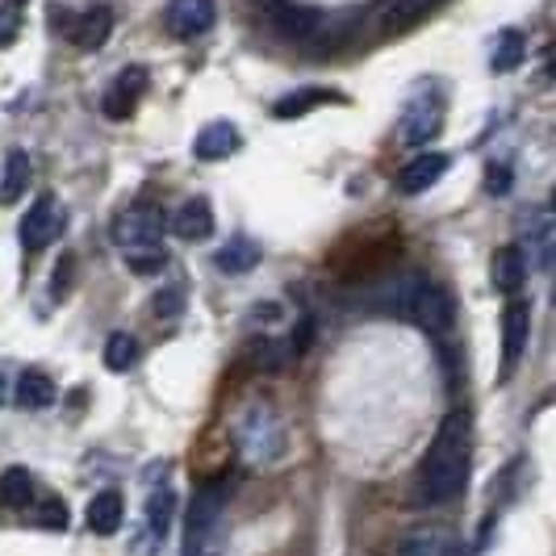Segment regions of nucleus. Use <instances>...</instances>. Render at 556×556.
Instances as JSON below:
<instances>
[{
    "mask_svg": "<svg viewBox=\"0 0 556 556\" xmlns=\"http://www.w3.org/2000/svg\"><path fill=\"white\" fill-rule=\"evenodd\" d=\"M523 280H528V255H523V248L506 243V248L494 251V260H490V285L498 293H506V298H515L523 289Z\"/></svg>",
    "mask_w": 556,
    "mask_h": 556,
    "instance_id": "ddd939ff",
    "label": "nucleus"
},
{
    "mask_svg": "<svg viewBox=\"0 0 556 556\" xmlns=\"http://www.w3.org/2000/svg\"><path fill=\"white\" fill-rule=\"evenodd\" d=\"M172 515H176V494H172V485H151V494H147V506H142V528L151 531L160 544H164L167 528H172Z\"/></svg>",
    "mask_w": 556,
    "mask_h": 556,
    "instance_id": "a211bd4d",
    "label": "nucleus"
},
{
    "mask_svg": "<svg viewBox=\"0 0 556 556\" xmlns=\"http://www.w3.org/2000/svg\"><path fill=\"white\" fill-rule=\"evenodd\" d=\"M327 101H339L331 88H298V92L280 97L277 105H273V117H277V122H289V117H306L309 110H318V105H327Z\"/></svg>",
    "mask_w": 556,
    "mask_h": 556,
    "instance_id": "aec40b11",
    "label": "nucleus"
},
{
    "mask_svg": "<svg viewBox=\"0 0 556 556\" xmlns=\"http://www.w3.org/2000/svg\"><path fill=\"white\" fill-rule=\"evenodd\" d=\"M26 180H29L26 151H9V160H4V180H0V205H13L17 197L26 193Z\"/></svg>",
    "mask_w": 556,
    "mask_h": 556,
    "instance_id": "a878e982",
    "label": "nucleus"
},
{
    "mask_svg": "<svg viewBox=\"0 0 556 556\" xmlns=\"http://www.w3.org/2000/svg\"><path fill=\"white\" fill-rule=\"evenodd\" d=\"M226 502H230V485H226V481L205 485L193 498V510H189V535H205V531L223 528Z\"/></svg>",
    "mask_w": 556,
    "mask_h": 556,
    "instance_id": "9b49d317",
    "label": "nucleus"
},
{
    "mask_svg": "<svg viewBox=\"0 0 556 556\" xmlns=\"http://www.w3.org/2000/svg\"><path fill=\"white\" fill-rule=\"evenodd\" d=\"M34 498H38L34 473L22 469V465H9V469L0 473V502H4V506H29Z\"/></svg>",
    "mask_w": 556,
    "mask_h": 556,
    "instance_id": "393cba45",
    "label": "nucleus"
},
{
    "mask_svg": "<svg viewBox=\"0 0 556 556\" xmlns=\"http://www.w3.org/2000/svg\"><path fill=\"white\" fill-rule=\"evenodd\" d=\"M135 364H139V339L126 331L110 334V343H105V368L110 372H126Z\"/></svg>",
    "mask_w": 556,
    "mask_h": 556,
    "instance_id": "bb28decb",
    "label": "nucleus"
},
{
    "mask_svg": "<svg viewBox=\"0 0 556 556\" xmlns=\"http://www.w3.org/2000/svg\"><path fill=\"white\" fill-rule=\"evenodd\" d=\"M528 55V38L519 34V29H502L498 38H494V47H490V67L506 76V72H515L519 63Z\"/></svg>",
    "mask_w": 556,
    "mask_h": 556,
    "instance_id": "412c9836",
    "label": "nucleus"
},
{
    "mask_svg": "<svg viewBox=\"0 0 556 556\" xmlns=\"http://www.w3.org/2000/svg\"><path fill=\"white\" fill-rule=\"evenodd\" d=\"M444 172H447V155H440V151H422L418 160H410V164L397 172V193L402 197L427 193L431 185H440Z\"/></svg>",
    "mask_w": 556,
    "mask_h": 556,
    "instance_id": "f8f14e48",
    "label": "nucleus"
},
{
    "mask_svg": "<svg viewBox=\"0 0 556 556\" xmlns=\"http://www.w3.org/2000/svg\"><path fill=\"white\" fill-rule=\"evenodd\" d=\"M485 189H490V193H506V189H510V167H494L490 164V172H485Z\"/></svg>",
    "mask_w": 556,
    "mask_h": 556,
    "instance_id": "2f4dec72",
    "label": "nucleus"
},
{
    "mask_svg": "<svg viewBox=\"0 0 556 556\" xmlns=\"http://www.w3.org/2000/svg\"><path fill=\"white\" fill-rule=\"evenodd\" d=\"M34 502H38V510H42V523H47V528H55V531L67 528V506H63V502L51 498V494H47V498H34Z\"/></svg>",
    "mask_w": 556,
    "mask_h": 556,
    "instance_id": "c85d7f7f",
    "label": "nucleus"
},
{
    "mask_svg": "<svg viewBox=\"0 0 556 556\" xmlns=\"http://www.w3.org/2000/svg\"><path fill=\"white\" fill-rule=\"evenodd\" d=\"M235 444L239 452L255 460V465H277L280 456H285V444H289V435H285V422L273 406H264V402H248L239 415H235Z\"/></svg>",
    "mask_w": 556,
    "mask_h": 556,
    "instance_id": "20e7f679",
    "label": "nucleus"
},
{
    "mask_svg": "<svg viewBox=\"0 0 556 556\" xmlns=\"http://www.w3.org/2000/svg\"><path fill=\"white\" fill-rule=\"evenodd\" d=\"M67 280H72V255H63V264L55 268V285H51V289H55V298L67 293Z\"/></svg>",
    "mask_w": 556,
    "mask_h": 556,
    "instance_id": "473e14b6",
    "label": "nucleus"
},
{
    "mask_svg": "<svg viewBox=\"0 0 556 556\" xmlns=\"http://www.w3.org/2000/svg\"><path fill=\"white\" fill-rule=\"evenodd\" d=\"M239 151V130L230 126V122H210V126H201V135L193 142V155L197 160H205V164H218L226 155H235Z\"/></svg>",
    "mask_w": 556,
    "mask_h": 556,
    "instance_id": "dca6fc26",
    "label": "nucleus"
},
{
    "mask_svg": "<svg viewBox=\"0 0 556 556\" xmlns=\"http://www.w3.org/2000/svg\"><path fill=\"white\" fill-rule=\"evenodd\" d=\"M214 22H218L214 0H172V4H167V34H172V38L193 42L201 34H210Z\"/></svg>",
    "mask_w": 556,
    "mask_h": 556,
    "instance_id": "423d86ee",
    "label": "nucleus"
},
{
    "mask_svg": "<svg viewBox=\"0 0 556 556\" xmlns=\"http://www.w3.org/2000/svg\"><path fill=\"white\" fill-rule=\"evenodd\" d=\"M393 309L406 314L427 334L452 331V318H456V306H452L447 289H440L435 280L418 277V273H410V277H402L393 285Z\"/></svg>",
    "mask_w": 556,
    "mask_h": 556,
    "instance_id": "7ed1b4c3",
    "label": "nucleus"
},
{
    "mask_svg": "<svg viewBox=\"0 0 556 556\" xmlns=\"http://www.w3.org/2000/svg\"><path fill=\"white\" fill-rule=\"evenodd\" d=\"M63 205H59L51 193L34 197V205L26 210V218L17 226V239H22V251H42L47 243H55V235L63 230Z\"/></svg>",
    "mask_w": 556,
    "mask_h": 556,
    "instance_id": "39448f33",
    "label": "nucleus"
},
{
    "mask_svg": "<svg viewBox=\"0 0 556 556\" xmlns=\"http://www.w3.org/2000/svg\"><path fill=\"white\" fill-rule=\"evenodd\" d=\"M440 0H390L386 13H381V29L397 34V29H410L415 22H422Z\"/></svg>",
    "mask_w": 556,
    "mask_h": 556,
    "instance_id": "4be33fe9",
    "label": "nucleus"
},
{
    "mask_svg": "<svg viewBox=\"0 0 556 556\" xmlns=\"http://www.w3.org/2000/svg\"><path fill=\"white\" fill-rule=\"evenodd\" d=\"M67 38L76 42V51H101L110 42V29H113V13L110 4H88L80 13L67 17Z\"/></svg>",
    "mask_w": 556,
    "mask_h": 556,
    "instance_id": "6e6552de",
    "label": "nucleus"
},
{
    "mask_svg": "<svg viewBox=\"0 0 556 556\" xmlns=\"http://www.w3.org/2000/svg\"><path fill=\"white\" fill-rule=\"evenodd\" d=\"M465 481H469V418L452 410L440 422L427 456L418 460L415 502L418 506H444L465 490Z\"/></svg>",
    "mask_w": 556,
    "mask_h": 556,
    "instance_id": "f257e3e1",
    "label": "nucleus"
},
{
    "mask_svg": "<svg viewBox=\"0 0 556 556\" xmlns=\"http://www.w3.org/2000/svg\"><path fill=\"white\" fill-rule=\"evenodd\" d=\"M164 230L167 223L155 205H130L113 218V243L135 273H160L167 264Z\"/></svg>",
    "mask_w": 556,
    "mask_h": 556,
    "instance_id": "f03ea898",
    "label": "nucleus"
},
{
    "mask_svg": "<svg viewBox=\"0 0 556 556\" xmlns=\"http://www.w3.org/2000/svg\"><path fill=\"white\" fill-rule=\"evenodd\" d=\"M214 264L223 268V273H230V277H243V273H251L255 264H260V243H251V239H230L218 255H214Z\"/></svg>",
    "mask_w": 556,
    "mask_h": 556,
    "instance_id": "b1692460",
    "label": "nucleus"
},
{
    "mask_svg": "<svg viewBox=\"0 0 556 556\" xmlns=\"http://www.w3.org/2000/svg\"><path fill=\"white\" fill-rule=\"evenodd\" d=\"M397 556H456V540L444 528H418L402 535Z\"/></svg>",
    "mask_w": 556,
    "mask_h": 556,
    "instance_id": "6ab92c4d",
    "label": "nucleus"
},
{
    "mask_svg": "<svg viewBox=\"0 0 556 556\" xmlns=\"http://www.w3.org/2000/svg\"><path fill=\"white\" fill-rule=\"evenodd\" d=\"M180 306H185V293H180V289H164V293L155 298V314H160V318H176Z\"/></svg>",
    "mask_w": 556,
    "mask_h": 556,
    "instance_id": "7c9ffc66",
    "label": "nucleus"
},
{
    "mask_svg": "<svg viewBox=\"0 0 556 556\" xmlns=\"http://www.w3.org/2000/svg\"><path fill=\"white\" fill-rule=\"evenodd\" d=\"M17 26H22V9H17L13 0H4V4H0V47H9V42H13Z\"/></svg>",
    "mask_w": 556,
    "mask_h": 556,
    "instance_id": "c756f323",
    "label": "nucleus"
},
{
    "mask_svg": "<svg viewBox=\"0 0 556 556\" xmlns=\"http://www.w3.org/2000/svg\"><path fill=\"white\" fill-rule=\"evenodd\" d=\"M142 92H147V72H142V67H126V72L113 80L110 92H105V101H101V105H105V117H113V122L130 117Z\"/></svg>",
    "mask_w": 556,
    "mask_h": 556,
    "instance_id": "4468645a",
    "label": "nucleus"
},
{
    "mask_svg": "<svg viewBox=\"0 0 556 556\" xmlns=\"http://www.w3.org/2000/svg\"><path fill=\"white\" fill-rule=\"evenodd\" d=\"M84 523H88V531H97V535H113V531L126 523V502H122V494L117 490L92 494L88 510H84Z\"/></svg>",
    "mask_w": 556,
    "mask_h": 556,
    "instance_id": "2eb2a0df",
    "label": "nucleus"
},
{
    "mask_svg": "<svg viewBox=\"0 0 556 556\" xmlns=\"http://www.w3.org/2000/svg\"><path fill=\"white\" fill-rule=\"evenodd\" d=\"M268 22H273L285 38H298V42L318 38V34H323V26H327V17H323L318 9L289 4V0H268Z\"/></svg>",
    "mask_w": 556,
    "mask_h": 556,
    "instance_id": "1a4fd4ad",
    "label": "nucleus"
},
{
    "mask_svg": "<svg viewBox=\"0 0 556 556\" xmlns=\"http://www.w3.org/2000/svg\"><path fill=\"white\" fill-rule=\"evenodd\" d=\"M440 126H444L440 101H415V105H406V113H402L397 135H402L406 147H427V142L440 135Z\"/></svg>",
    "mask_w": 556,
    "mask_h": 556,
    "instance_id": "9d476101",
    "label": "nucleus"
},
{
    "mask_svg": "<svg viewBox=\"0 0 556 556\" xmlns=\"http://www.w3.org/2000/svg\"><path fill=\"white\" fill-rule=\"evenodd\" d=\"M17 402H22L26 410H47V406L55 402V381H51L47 372L29 368V372L17 377Z\"/></svg>",
    "mask_w": 556,
    "mask_h": 556,
    "instance_id": "5701e85b",
    "label": "nucleus"
},
{
    "mask_svg": "<svg viewBox=\"0 0 556 556\" xmlns=\"http://www.w3.org/2000/svg\"><path fill=\"white\" fill-rule=\"evenodd\" d=\"M531 339V306L528 302H510L502 309V377L515 372V364L523 361Z\"/></svg>",
    "mask_w": 556,
    "mask_h": 556,
    "instance_id": "0eeeda50",
    "label": "nucleus"
},
{
    "mask_svg": "<svg viewBox=\"0 0 556 556\" xmlns=\"http://www.w3.org/2000/svg\"><path fill=\"white\" fill-rule=\"evenodd\" d=\"M531 243H535V260H540V268L548 273V268H553V218H548V214L540 218V226H535V239H531Z\"/></svg>",
    "mask_w": 556,
    "mask_h": 556,
    "instance_id": "cd10ccee",
    "label": "nucleus"
},
{
    "mask_svg": "<svg viewBox=\"0 0 556 556\" xmlns=\"http://www.w3.org/2000/svg\"><path fill=\"white\" fill-rule=\"evenodd\" d=\"M172 230H176L180 239H189V243L210 239V235H214V210H210V201H205V197L185 201V205L176 210V218H172Z\"/></svg>",
    "mask_w": 556,
    "mask_h": 556,
    "instance_id": "f3484780",
    "label": "nucleus"
}]
</instances>
